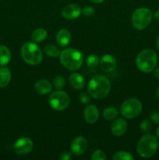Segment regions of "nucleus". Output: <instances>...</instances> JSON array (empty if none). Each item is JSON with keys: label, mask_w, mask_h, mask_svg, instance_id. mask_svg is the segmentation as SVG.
I'll use <instances>...</instances> for the list:
<instances>
[{"label": "nucleus", "mask_w": 159, "mask_h": 160, "mask_svg": "<svg viewBox=\"0 0 159 160\" xmlns=\"http://www.w3.org/2000/svg\"><path fill=\"white\" fill-rule=\"evenodd\" d=\"M111 84L109 80L102 75L94 77L87 85V92L95 99H102L109 94Z\"/></svg>", "instance_id": "nucleus-1"}, {"label": "nucleus", "mask_w": 159, "mask_h": 160, "mask_svg": "<svg viewBox=\"0 0 159 160\" xmlns=\"http://www.w3.org/2000/svg\"><path fill=\"white\" fill-rule=\"evenodd\" d=\"M59 59L64 67L73 71L79 70L84 62L82 53L73 48L62 50L59 55Z\"/></svg>", "instance_id": "nucleus-2"}, {"label": "nucleus", "mask_w": 159, "mask_h": 160, "mask_svg": "<svg viewBox=\"0 0 159 160\" xmlns=\"http://www.w3.org/2000/svg\"><path fill=\"white\" fill-rule=\"evenodd\" d=\"M157 56L152 49H144L140 52L136 58V65L143 73H151L157 67Z\"/></svg>", "instance_id": "nucleus-3"}, {"label": "nucleus", "mask_w": 159, "mask_h": 160, "mask_svg": "<svg viewBox=\"0 0 159 160\" xmlns=\"http://www.w3.org/2000/svg\"><path fill=\"white\" fill-rule=\"evenodd\" d=\"M21 57L25 62L30 65H37L41 62L43 54L37 43L26 42L21 48Z\"/></svg>", "instance_id": "nucleus-4"}, {"label": "nucleus", "mask_w": 159, "mask_h": 160, "mask_svg": "<svg viewBox=\"0 0 159 160\" xmlns=\"http://www.w3.org/2000/svg\"><path fill=\"white\" fill-rule=\"evenodd\" d=\"M158 148L157 138L150 134H146L139 140L137 150L139 156L143 158H150L154 156Z\"/></svg>", "instance_id": "nucleus-5"}, {"label": "nucleus", "mask_w": 159, "mask_h": 160, "mask_svg": "<svg viewBox=\"0 0 159 160\" xmlns=\"http://www.w3.org/2000/svg\"><path fill=\"white\" fill-rule=\"evenodd\" d=\"M152 12L146 7H140L133 11L132 15V23L138 31L144 30L152 20Z\"/></svg>", "instance_id": "nucleus-6"}, {"label": "nucleus", "mask_w": 159, "mask_h": 160, "mask_svg": "<svg viewBox=\"0 0 159 160\" xmlns=\"http://www.w3.org/2000/svg\"><path fill=\"white\" fill-rule=\"evenodd\" d=\"M142 103L137 98H129L123 102L120 111L125 118L133 119L138 117L142 112Z\"/></svg>", "instance_id": "nucleus-7"}, {"label": "nucleus", "mask_w": 159, "mask_h": 160, "mask_svg": "<svg viewBox=\"0 0 159 160\" xmlns=\"http://www.w3.org/2000/svg\"><path fill=\"white\" fill-rule=\"evenodd\" d=\"M48 103L54 110L62 111L70 104V95L63 91H55L51 92L49 95Z\"/></svg>", "instance_id": "nucleus-8"}, {"label": "nucleus", "mask_w": 159, "mask_h": 160, "mask_svg": "<svg viewBox=\"0 0 159 160\" xmlns=\"http://www.w3.org/2000/svg\"><path fill=\"white\" fill-rule=\"evenodd\" d=\"M34 147L33 141L29 138H20L14 143L13 149L17 155L23 156L31 152Z\"/></svg>", "instance_id": "nucleus-9"}, {"label": "nucleus", "mask_w": 159, "mask_h": 160, "mask_svg": "<svg viewBox=\"0 0 159 160\" xmlns=\"http://www.w3.org/2000/svg\"><path fill=\"white\" fill-rule=\"evenodd\" d=\"M87 147V142L86 138L81 136H78L72 141L70 149H71L72 154H74L75 156H81L86 152Z\"/></svg>", "instance_id": "nucleus-10"}, {"label": "nucleus", "mask_w": 159, "mask_h": 160, "mask_svg": "<svg viewBox=\"0 0 159 160\" xmlns=\"http://www.w3.org/2000/svg\"><path fill=\"white\" fill-rule=\"evenodd\" d=\"M82 12L80 6L76 3H71L62 9V16L66 20H74L78 18Z\"/></svg>", "instance_id": "nucleus-11"}, {"label": "nucleus", "mask_w": 159, "mask_h": 160, "mask_svg": "<svg viewBox=\"0 0 159 160\" xmlns=\"http://www.w3.org/2000/svg\"><path fill=\"white\" fill-rule=\"evenodd\" d=\"M100 67L104 72H112L115 69L117 62L115 58L110 54H105L100 59Z\"/></svg>", "instance_id": "nucleus-12"}, {"label": "nucleus", "mask_w": 159, "mask_h": 160, "mask_svg": "<svg viewBox=\"0 0 159 160\" xmlns=\"http://www.w3.org/2000/svg\"><path fill=\"white\" fill-rule=\"evenodd\" d=\"M128 128L127 122L124 119L118 118L113 121V123L111 125V131L112 134L117 137L123 135L126 132Z\"/></svg>", "instance_id": "nucleus-13"}, {"label": "nucleus", "mask_w": 159, "mask_h": 160, "mask_svg": "<svg viewBox=\"0 0 159 160\" xmlns=\"http://www.w3.org/2000/svg\"><path fill=\"white\" fill-rule=\"evenodd\" d=\"M84 117L86 122L90 124H94L99 118V112L98 109L94 105H87L84 109Z\"/></svg>", "instance_id": "nucleus-14"}, {"label": "nucleus", "mask_w": 159, "mask_h": 160, "mask_svg": "<svg viewBox=\"0 0 159 160\" xmlns=\"http://www.w3.org/2000/svg\"><path fill=\"white\" fill-rule=\"evenodd\" d=\"M36 92L40 95H47L52 91V84L45 79H41L34 84Z\"/></svg>", "instance_id": "nucleus-15"}, {"label": "nucleus", "mask_w": 159, "mask_h": 160, "mask_svg": "<svg viewBox=\"0 0 159 160\" xmlns=\"http://www.w3.org/2000/svg\"><path fill=\"white\" fill-rule=\"evenodd\" d=\"M71 41V34L66 29H62L56 35V42L61 47H66Z\"/></svg>", "instance_id": "nucleus-16"}, {"label": "nucleus", "mask_w": 159, "mask_h": 160, "mask_svg": "<svg viewBox=\"0 0 159 160\" xmlns=\"http://www.w3.org/2000/svg\"><path fill=\"white\" fill-rule=\"evenodd\" d=\"M70 83L72 87L77 90L84 88L85 86V81L84 77L78 73H73L70 77Z\"/></svg>", "instance_id": "nucleus-17"}, {"label": "nucleus", "mask_w": 159, "mask_h": 160, "mask_svg": "<svg viewBox=\"0 0 159 160\" xmlns=\"http://www.w3.org/2000/svg\"><path fill=\"white\" fill-rule=\"evenodd\" d=\"M11 60V52L6 45H0V67L7 65Z\"/></svg>", "instance_id": "nucleus-18"}, {"label": "nucleus", "mask_w": 159, "mask_h": 160, "mask_svg": "<svg viewBox=\"0 0 159 160\" xmlns=\"http://www.w3.org/2000/svg\"><path fill=\"white\" fill-rule=\"evenodd\" d=\"M11 80V72L7 67L0 68V88H5L9 84Z\"/></svg>", "instance_id": "nucleus-19"}, {"label": "nucleus", "mask_w": 159, "mask_h": 160, "mask_svg": "<svg viewBox=\"0 0 159 160\" xmlns=\"http://www.w3.org/2000/svg\"><path fill=\"white\" fill-rule=\"evenodd\" d=\"M48 36V32H47L45 28H37L34 32L32 33V35H31V38L32 41L35 43H39V42H43L44 40H45Z\"/></svg>", "instance_id": "nucleus-20"}, {"label": "nucleus", "mask_w": 159, "mask_h": 160, "mask_svg": "<svg viewBox=\"0 0 159 160\" xmlns=\"http://www.w3.org/2000/svg\"><path fill=\"white\" fill-rule=\"evenodd\" d=\"M103 117L107 120H112L118 117V111L114 107H107L103 111Z\"/></svg>", "instance_id": "nucleus-21"}, {"label": "nucleus", "mask_w": 159, "mask_h": 160, "mask_svg": "<svg viewBox=\"0 0 159 160\" xmlns=\"http://www.w3.org/2000/svg\"><path fill=\"white\" fill-rule=\"evenodd\" d=\"M44 52L45 54L50 57H58L60 55V50L57 46L54 45H47L44 48Z\"/></svg>", "instance_id": "nucleus-22"}, {"label": "nucleus", "mask_w": 159, "mask_h": 160, "mask_svg": "<svg viewBox=\"0 0 159 160\" xmlns=\"http://www.w3.org/2000/svg\"><path fill=\"white\" fill-rule=\"evenodd\" d=\"M112 159L114 160H133V156L129 152L124 151H118L114 153Z\"/></svg>", "instance_id": "nucleus-23"}, {"label": "nucleus", "mask_w": 159, "mask_h": 160, "mask_svg": "<svg viewBox=\"0 0 159 160\" xmlns=\"http://www.w3.org/2000/svg\"><path fill=\"white\" fill-rule=\"evenodd\" d=\"M100 62V59L98 56L94 54H90V56H87V59H86V63L90 68H95L98 67V65Z\"/></svg>", "instance_id": "nucleus-24"}, {"label": "nucleus", "mask_w": 159, "mask_h": 160, "mask_svg": "<svg viewBox=\"0 0 159 160\" xmlns=\"http://www.w3.org/2000/svg\"><path fill=\"white\" fill-rule=\"evenodd\" d=\"M53 85L58 90H61L65 85V80L62 76H57L53 80Z\"/></svg>", "instance_id": "nucleus-25"}, {"label": "nucleus", "mask_w": 159, "mask_h": 160, "mask_svg": "<svg viewBox=\"0 0 159 160\" xmlns=\"http://www.w3.org/2000/svg\"><path fill=\"white\" fill-rule=\"evenodd\" d=\"M140 128L142 132L144 134H149L151 131H152V124H151V121L148 120H143V121L140 123Z\"/></svg>", "instance_id": "nucleus-26"}, {"label": "nucleus", "mask_w": 159, "mask_h": 160, "mask_svg": "<svg viewBox=\"0 0 159 160\" xmlns=\"http://www.w3.org/2000/svg\"><path fill=\"white\" fill-rule=\"evenodd\" d=\"M91 159L93 160H105V153L101 150H96L93 152L91 156Z\"/></svg>", "instance_id": "nucleus-27"}, {"label": "nucleus", "mask_w": 159, "mask_h": 160, "mask_svg": "<svg viewBox=\"0 0 159 160\" xmlns=\"http://www.w3.org/2000/svg\"><path fill=\"white\" fill-rule=\"evenodd\" d=\"M81 13L84 16V17H90L94 14V9L91 6H86L83 9L82 12Z\"/></svg>", "instance_id": "nucleus-28"}, {"label": "nucleus", "mask_w": 159, "mask_h": 160, "mask_svg": "<svg viewBox=\"0 0 159 160\" xmlns=\"http://www.w3.org/2000/svg\"><path fill=\"white\" fill-rule=\"evenodd\" d=\"M59 159L61 160H70L72 158V152H63L59 156Z\"/></svg>", "instance_id": "nucleus-29"}, {"label": "nucleus", "mask_w": 159, "mask_h": 160, "mask_svg": "<svg viewBox=\"0 0 159 160\" xmlns=\"http://www.w3.org/2000/svg\"><path fill=\"white\" fill-rule=\"evenodd\" d=\"M151 120L153 123L158 124L159 123V112H156V111L152 112V113L151 114Z\"/></svg>", "instance_id": "nucleus-30"}, {"label": "nucleus", "mask_w": 159, "mask_h": 160, "mask_svg": "<svg viewBox=\"0 0 159 160\" xmlns=\"http://www.w3.org/2000/svg\"><path fill=\"white\" fill-rule=\"evenodd\" d=\"M80 100L84 104H87L90 101V98L86 93H81L80 95Z\"/></svg>", "instance_id": "nucleus-31"}, {"label": "nucleus", "mask_w": 159, "mask_h": 160, "mask_svg": "<svg viewBox=\"0 0 159 160\" xmlns=\"http://www.w3.org/2000/svg\"><path fill=\"white\" fill-rule=\"evenodd\" d=\"M154 20H155L157 23H159V9H157V10L154 12Z\"/></svg>", "instance_id": "nucleus-32"}, {"label": "nucleus", "mask_w": 159, "mask_h": 160, "mask_svg": "<svg viewBox=\"0 0 159 160\" xmlns=\"http://www.w3.org/2000/svg\"><path fill=\"white\" fill-rule=\"evenodd\" d=\"M154 75L156 78L159 79V67L158 68H155L154 70Z\"/></svg>", "instance_id": "nucleus-33"}, {"label": "nucleus", "mask_w": 159, "mask_h": 160, "mask_svg": "<svg viewBox=\"0 0 159 160\" xmlns=\"http://www.w3.org/2000/svg\"><path fill=\"white\" fill-rule=\"evenodd\" d=\"M92 2L94 3H101L104 1V0H90Z\"/></svg>", "instance_id": "nucleus-34"}, {"label": "nucleus", "mask_w": 159, "mask_h": 160, "mask_svg": "<svg viewBox=\"0 0 159 160\" xmlns=\"http://www.w3.org/2000/svg\"><path fill=\"white\" fill-rule=\"evenodd\" d=\"M156 135H157V140H159V126H158V128H157V131H156Z\"/></svg>", "instance_id": "nucleus-35"}, {"label": "nucleus", "mask_w": 159, "mask_h": 160, "mask_svg": "<svg viewBox=\"0 0 159 160\" xmlns=\"http://www.w3.org/2000/svg\"><path fill=\"white\" fill-rule=\"evenodd\" d=\"M157 48L159 49V35L157 38Z\"/></svg>", "instance_id": "nucleus-36"}, {"label": "nucleus", "mask_w": 159, "mask_h": 160, "mask_svg": "<svg viewBox=\"0 0 159 160\" xmlns=\"http://www.w3.org/2000/svg\"><path fill=\"white\" fill-rule=\"evenodd\" d=\"M156 95H157V98L159 99V88L157 89V92H156Z\"/></svg>", "instance_id": "nucleus-37"}, {"label": "nucleus", "mask_w": 159, "mask_h": 160, "mask_svg": "<svg viewBox=\"0 0 159 160\" xmlns=\"http://www.w3.org/2000/svg\"><path fill=\"white\" fill-rule=\"evenodd\" d=\"M158 112H159V111H158Z\"/></svg>", "instance_id": "nucleus-38"}]
</instances>
